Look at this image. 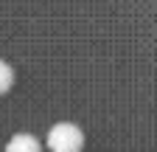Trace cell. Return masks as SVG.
<instances>
[{"label": "cell", "mask_w": 157, "mask_h": 152, "mask_svg": "<svg viewBox=\"0 0 157 152\" xmlns=\"http://www.w3.org/2000/svg\"><path fill=\"white\" fill-rule=\"evenodd\" d=\"M82 146H84V132L76 124L62 121V124L51 127V132H48V149L51 152H82Z\"/></svg>", "instance_id": "cell-1"}, {"label": "cell", "mask_w": 157, "mask_h": 152, "mask_svg": "<svg viewBox=\"0 0 157 152\" xmlns=\"http://www.w3.org/2000/svg\"><path fill=\"white\" fill-rule=\"evenodd\" d=\"M6 152H42V144H39V138L31 135V132H17L6 144Z\"/></svg>", "instance_id": "cell-2"}, {"label": "cell", "mask_w": 157, "mask_h": 152, "mask_svg": "<svg viewBox=\"0 0 157 152\" xmlns=\"http://www.w3.org/2000/svg\"><path fill=\"white\" fill-rule=\"evenodd\" d=\"M11 82H14V70L0 59V93H6V90L11 87Z\"/></svg>", "instance_id": "cell-3"}]
</instances>
